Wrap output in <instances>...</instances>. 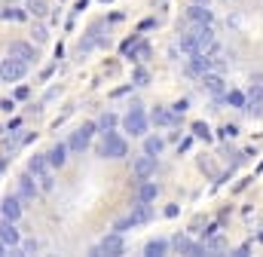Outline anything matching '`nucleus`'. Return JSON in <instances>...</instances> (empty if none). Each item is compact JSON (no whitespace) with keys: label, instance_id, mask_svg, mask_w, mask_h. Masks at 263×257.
Wrapping results in <instances>:
<instances>
[{"label":"nucleus","instance_id":"f257e3e1","mask_svg":"<svg viewBox=\"0 0 263 257\" xmlns=\"http://www.w3.org/2000/svg\"><path fill=\"white\" fill-rule=\"evenodd\" d=\"M123 129L126 132H132V135H147V113H144V107L141 104H132V110L123 116Z\"/></svg>","mask_w":263,"mask_h":257},{"label":"nucleus","instance_id":"f03ea898","mask_svg":"<svg viewBox=\"0 0 263 257\" xmlns=\"http://www.w3.org/2000/svg\"><path fill=\"white\" fill-rule=\"evenodd\" d=\"M98 153H101L104 159H123V156L129 153V144H126L116 132H110V135H104V144L98 147Z\"/></svg>","mask_w":263,"mask_h":257},{"label":"nucleus","instance_id":"7ed1b4c3","mask_svg":"<svg viewBox=\"0 0 263 257\" xmlns=\"http://www.w3.org/2000/svg\"><path fill=\"white\" fill-rule=\"evenodd\" d=\"M245 113H251V116H260L263 113V74H257L254 80H251V89H248V101H245V107H242Z\"/></svg>","mask_w":263,"mask_h":257},{"label":"nucleus","instance_id":"20e7f679","mask_svg":"<svg viewBox=\"0 0 263 257\" xmlns=\"http://www.w3.org/2000/svg\"><path fill=\"white\" fill-rule=\"evenodd\" d=\"M190 34H193L199 52H211L218 46V37H214V28L211 25H190Z\"/></svg>","mask_w":263,"mask_h":257},{"label":"nucleus","instance_id":"39448f33","mask_svg":"<svg viewBox=\"0 0 263 257\" xmlns=\"http://www.w3.org/2000/svg\"><path fill=\"white\" fill-rule=\"evenodd\" d=\"M25 74H28V64L25 61H18L12 55L3 58V64H0V83H18Z\"/></svg>","mask_w":263,"mask_h":257},{"label":"nucleus","instance_id":"423d86ee","mask_svg":"<svg viewBox=\"0 0 263 257\" xmlns=\"http://www.w3.org/2000/svg\"><path fill=\"white\" fill-rule=\"evenodd\" d=\"M98 129H95V123H83L74 135H70V141H67V150H74V153H83L89 144H92V135H95Z\"/></svg>","mask_w":263,"mask_h":257},{"label":"nucleus","instance_id":"0eeeda50","mask_svg":"<svg viewBox=\"0 0 263 257\" xmlns=\"http://www.w3.org/2000/svg\"><path fill=\"white\" fill-rule=\"evenodd\" d=\"M15 187H18V199L21 202H34L37 199V193H40V184H37V178L28 172V175H18L15 178Z\"/></svg>","mask_w":263,"mask_h":257},{"label":"nucleus","instance_id":"6e6552de","mask_svg":"<svg viewBox=\"0 0 263 257\" xmlns=\"http://www.w3.org/2000/svg\"><path fill=\"white\" fill-rule=\"evenodd\" d=\"M208 71H211V55H208V52H193L190 61H187V74L199 80V77H205Z\"/></svg>","mask_w":263,"mask_h":257},{"label":"nucleus","instance_id":"1a4fd4ad","mask_svg":"<svg viewBox=\"0 0 263 257\" xmlns=\"http://www.w3.org/2000/svg\"><path fill=\"white\" fill-rule=\"evenodd\" d=\"M6 55H12V58H18V61L31 64V61L37 58V49H34L31 43H25V40H12V43H9V49H6Z\"/></svg>","mask_w":263,"mask_h":257},{"label":"nucleus","instance_id":"9d476101","mask_svg":"<svg viewBox=\"0 0 263 257\" xmlns=\"http://www.w3.org/2000/svg\"><path fill=\"white\" fill-rule=\"evenodd\" d=\"M132 172H135V178L141 181V178H150L153 172H156V156H150V153H141V156H135V162H132Z\"/></svg>","mask_w":263,"mask_h":257},{"label":"nucleus","instance_id":"9b49d317","mask_svg":"<svg viewBox=\"0 0 263 257\" xmlns=\"http://www.w3.org/2000/svg\"><path fill=\"white\" fill-rule=\"evenodd\" d=\"M123 251H126V245H123V233H110V236L101 239V245H98L92 254H123Z\"/></svg>","mask_w":263,"mask_h":257},{"label":"nucleus","instance_id":"f8f14e48","mask_svg":"<svg viewBox=\"0 0 263 257\" xmlns=\"http://www.w3.org/2000/svg\"><path fill=\"white\" fill-rule=\"evenodd\" d=\"M0 242H3L6 248H18V245H21V233H18L15 221H6V218H3V224H0Z\"/></svg>","mask_w":263,"mask_h":257},{"label":"nucleus","instance_id":"ddd939ff","mask_svg":"<svg viewBox=\"0 0 263 257\" xmlns=\"http://www.w3.org/2000/svg\"><path fill=\"white\" fill-rule=\"evenodd\" d=\"M202 80V89L205 92H211V95H227V83H224V74H218V71H208L205 77H199Z\"/></svg>","mask_w":263,"mask_h":257},{"label":"nucleus","instance_id":"4468645a","mask_svg":"<svg viewBox=\"0 0 263 257\" xmlns=\"http://www.w3.org/2000/svg\"><path fill=\"white\" fill-rule=\"evenodd\" d=\"M187 21H190V25H211V21H214V12H211L208 6L190 3V9H187Z\"/></svg>","mask_w":263,"mask_h":257},{"label":"nucleus","instance_id":"2eb2a0df","mask_svg":"<svg viewBox=\"0 0 263 257\" xmlns=\"http://www.w3.org/2000/svg\"><path fill=\"white\" fill-rule=\"evenodd\" d=\"M21 199L18 196H3V202H0V215L6 218V221H18L21 218Z\"/></svg>","mask_w":263,"mask_h":257},{"label":"nucleus","instance_id":"dca6fc26","mask_svg":"<svg viewBox=\"0 0 263 257\" xmlns=\"http://www.w3.org/2000/svg\"><path fill=\"white\" fill-rule=\"evenodd\" d=\"M46 162H49L52 169H61V166L67 162V144H61V141L52 144V147L46 150Z\"/></svg>","mask_w":263,"mask_h":257},{"label":"nucleus","instance_id":"f3484780","mask_svg":"<svg viewBox=\"0 0 263 257\" xmlns=\"http://www.w3.org/2000/svg\"><path fill=\"white\" fill-rule=\"evenodd\" d=\"M129 218H132V224H135V227H138V224H147V221L153 218V208H150V202H141V199H138Z\"/></svg>","mask_w":263,"mask_h":257},{"label":"nucleus","instance_id":"a211bd4d","mask_svg":"<svg viewBox=\"0 0 263 257\" xmlns=\"http://www.w3.org/2000/svg\"><path fill=\"white\" fill-rule=\"evenodd\" d=\"M150 120H153L156 126H175V123H178V113H175V110H165V107H156V110L150 113Z\"/></svg>","mask_w":263,"mask_h":257},{"label":"nucleus","instance_id":"6ab92c4d","mask_svg":"<svg viewBox=\"0 0 263 257\" xmlns=\"http://www.w3.org/2000/svg\"><path fill=\"white\" fill-rule=\"evenodd\" d=\"M156 193H159V187H156L153 181L141 178V184H138V199H141V202H153V199H156Z\"/></svg>","mask_w":263,"mask_h":257},{"label":"nucleus","instance_id":"aec40b11","mask_svg":"<svg viewBox=\"0 0 263 257\" xmlns=\"http://www.w3.org/2000/svg\"><path fill=\"white\" fill-rule=\"evenodd\" d=\"M165 251H169V242H165V239H150V242L144 245V254L147 257H162Z\"/></svg>","mask_w":263,"mask_h":257},{"label":"nucleus","instance_id":"412c9836","mask_svg":"<svg viewBox=\"0 0 263 257\" xmlns=\"http://www.w3.org/2000/svg\"><path fill=\"white\" fill-rule=\"evenodd\" d=\"M116 123H119V120H116V113H101V116H98V123H95V129H101V135H110V132L116 129Z\"/></svg>","mask_w":263,"mask_h":257},{"label":"nucleus","instance_id":"4be33fe9","mask_svg":"<svg viewBox=\"0 0 263 257\" xmlns=\"http://www.w3.org/2000/svg\"><path fill=\"white\" fill-rule=\"evenodd\" d=\"M28 172H31L34 178H40L43 172H49V162H46V153H43V156H31V159H28Z\"/></svg>","mask_w":263,"mask_h":257},{"label":"nucleus","instance_id":"5701e85b","mask_svg":"<svg viewBox=\"0 0 263 257\" xmlns=\"http://www.w3.org/2000/svg\"><path fill=\"white\" fill-rule=\"evenodd\" d=\"M25 9H28V15L43 18V15L49 12V3H46V0H25Z\"/></svg>","mask_w":263,"mask_h":257},{"label":"nucleus","instance_id":"b1692460","mask_svg":"<svg viewBox=\"0 0 263 257\" xmlns=\"http://www.w3.org/2000/svg\"><path fill=\"white\" fill-rule=\"evenodd\" d=\"M0 18H3V21H25V18H28V9H18V6H6V9L0 12Z\"/></svg>","mask_w":263,"mask_h":257},{"label":"nucleus","instance_id":"393cba45","mask_svg":"<svg viewBox=\"0 0 263 257\" xmlns=\"http://www.w3.org/2000/svg\"><path fill=\"white\" fill-rule=\"evenodd\" d=\"M162 147H165V141H162V138H156V135H150V138L144 141V153H150V156H159V153H162Z\"/></svg>","mask_w":263,"mask_h":257},{"label":"nucleus","instance_id":"a878e982","mask_svg":"<svg viewBox=\"0 0 263 257\" xmlns=\"http://www.w3.org/2000/svg\"><path fill=\"white\" fill-rule=\"evenodd\" d=\"M227 101H230V107H239V110H242V107H245V101H248V95H245V92H239V89H230V92H227Z\"/></svg>","mask_w":263,"mask_h":257},{"label":"nucleus","instance_id":"bb28decb","mask_svg":"<svg viewBox=\"0 0 263 257\" xmlns=\"http://www.w3.org/2000/svg\"><path fill=\"white\" fill-rule=\"evenodd\" d=\"M150 83V71L147 67H135L132 71V86H147Z\"/></svg>","mask_w":263,"mask_h":257},{"label":"nucleus","instance_id":"cd10ccee","mask_svg":"<svg viewBox=\"0 0 263 257\" xmlns=\"http://www.w3.org/2000/svg\"><path fill=\"white\" fill-rule=\"evenodd\" d=\"M193 135L202 138V141H211V129H208L205 123H193Z\"/></svg>","mask_w":263,"mask_h":257},{"label":"nucleus","instance_id":"c85d7f7f","mask_svg":"<svg viewBox=\"0 0 263 257\" xmlns=\"http://www.w3.org/2000/svg\"><path fill=\"white\" fill-rule=\"evenodd\" d=\"M132 58L147 61V58H150V46H147V43H138V46H135V52H132Z\"/></svg>","mask_w":263,"mask_h":257},{"label":"nucleus","instance_id":"c756f323","mask_svg":"<svg viewBox=\"0 0 263 257\" xmlns=\"http://www.w3.org/2000/svg\"><path fill=\"white\" fill-rule=\"evenodd\" d=\"M37 181H40V190H52V187H55V178H52V172H43Z\"/></svg>","mask_w":263,"mask_h":257},{"label":"nucleus","instance_id":"7c9ffc66","mask_svg":"<svg viewBox=\"0 0 263 257\" xmlns=\"http://www.w3.org/2000/svg\"><path fill=\"white\" fill-rule=\"evenodd\" d=\"M18 248H21V257H25V254H34V251L40 248V242H37V239H25Z\"/></svg>","mask_w":263,"mask_h":257},{"label":"nucleus","instance_id":"2f4dec72","mask_svg":"<svg viewBox=\"0 0 263 257\" xmlns=\"http://www.w3.org/2000/svg\"><path fill=\"white\" fill-rule=\"evenodd\" d=\"M46 37H49V31H46V25H40V21H37V25H34V40H37V43H43Z\"/></svg>","mask_w":263,"mask_h":257},{"label":"nucleus","instance_id":"473e14b6","mask_svg":"<svg viewBox=\"0 0 263 257\" xmlns=\"http://www.w3.org/2000/svg\"><path fill=\"white\" fill-rule=\"evenodd\" d=\"M236 135H239V126H230V123H227V126L221 129V138H236Z\"/></svg>","mask_w":263,"mask_h":257},{"label":"nucleus","instance_id":"72a5a7b5","mask_svg":"<svg viewBox=\"0 0 263 257\" xmlns=\"http://www.w3.org/2000/svg\"><path fill=\"white\" fill-rule=\"evenodd\" d=\"M129 227H135V224H132V218H123V221H116V227H113V233H126Z\"/></svg>","mask_w":263,"mask_h":257},{"label":"nucleus","instance_id":"f704fd0d","mask_svg":"<svg viewBox=\"0 0 263 257\" xmlns=\"http://www.w3.org/2000/svg\"><path fill=\"white\" fill-rule=\"evenodd\" d=\"M187 107H190V104H187V101H175V104H172V110H175V113H178V116H181V113H184V110H187Z\"/></svg>","mask_w":263,"mask_h":257},{"label":"nucleus","instance_id":"c9c22d12","mask_svg":"<svg viewBox=\"0 0 263 257\" xmlns=\"http://www.w3.org/2000/svg\"><path fill=\"white\" fill-rule=\"evenodd\" d=\"M0 107H3L6 113H12V110H15V101H9V98H3V101H0Z\"/></svg>","mask_w":263,"mask_h":257},{"label":"nucleus","instance_id":"e433bc0d","mask_svg":"<svg viewBox=\"0 0 263 257\" xmlns=\"http://www.w3.org/2000/svg\"><path fill=\"white\" fill-rule=\"evenodd\" d=\"M28 95H31V89H28V86H18V89H15V98H28Z\"/></svg>","mask_w":263,"mask_h":257},{"label":"nucleus","instance_id":"4c0bfd02","mask_svg":"<svg viewBox=\"0 0 263 257\" xmlns=\"http://www.w3.org/2000/svg\"><path fill=\"white\" fill-rule=\"evenodd\" d=\"M248 251H251V245H242V248H236V257H248Z\"/></svg>","mask_w":263,"mask_h":257},{"label":"nucleus","instance_id":"58836bf2","mask_svg":"<svg viewBox=\"0 0 263 257\" xmlns=\"http://www.w3.org/2000/svg\"><path fill=\"white\" fill-rule=\"evenodd\" d=\"M165 218H178V205H169L165 208Z\"/></svg>","mask_w":263,"mask_h":257},{"label":"nucleus","instance_id":"ea45409f","mask_svg":"<svg viewBox=\"0 0 263 257\" xmlns=\"http://www.w3.org/2000/svg\"><path fill=\"white\" fill-rule=\"evenodd\" d=\"M3 169H6V156H0V175H3Z\"/></svg>","mask_w":263,"mask_h":257},{"label":"nucleus","instance_id":"a19ab883","mask_svg":"<svg viewBox=\"0 0 263 257\" xmlns=\"http://www.w3.org/2000/svg\"><path fill=\"white\" fill-rule=\"evenodd\" d=\"M190 3H199V6H208L211 0H190Z\"/></svg>","mask_w":263,"mask_h":257},{"label":"nucleus","instance_id":"79ce46f5","mask_svg":"<svg viewBox=\"0 0 263 257\" xmlns=\"http://www.w3.org/2000/svg\"><path fill=\"white\" fill-rule=\"evenodd\" d=\"M101 3H110V0H101Z\"/></svg>","mask_w":263,"mask_h":257},{"label":"nucleus","instance_id":"37998d69","mask_svg":"<svg viewBox=\"0 0 263 257\" xmlns=\"http://www.w3.org/2000/svg\"><path fill=\"white\" fill-rule=\"evenodd\" d=\"M260 239H263V233H260Z\"/></svg>","mask_w":263,"mask_h":257}]
</instances>
